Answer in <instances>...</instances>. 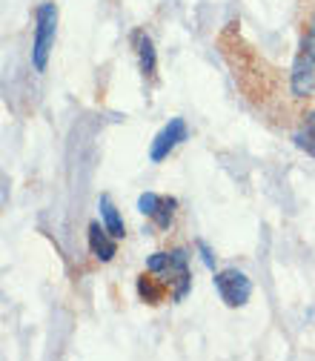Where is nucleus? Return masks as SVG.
<instances>
[{
  "label": "nucleus",
  "mask_w": 315,
  "mask_h": 361,
  "mask_svg": "<svg viewBox=\"0 0 315 361\" xmlns=\"http://www.w3.org/2000/svg\"><path fill=\"white\" fill-rule=\"evenodd\" d=\"M55 32H58V6L40 4L35 12V40H32V63L37 72H47L49 52L55 47Z\"/></svg>",
  "instance_id": "1"
},
{
  "label": "nucleus",
  "mask_w": 315,
  "mask_h": 361,
  "mask_svg": "<svg viewBox=\"0 0 315 361\" xmlns=\"http://www.w3.org/2000/svg\"><path fill=\"white\" fill-rule=\"evenodd\" d=\"M292 95L295 98H304L315 89V32H309L304 40H301V49L295 55V63H292Z\"/></svg>",
  "instance_id": "2"
},
{
  "label": "nucleus",
  "mask_w": 315,
  "mask_h": 361,
  "mask_svg": "<svg viewBox=\"0 0 315 361\" xmlns=\"http://www.w3.org/2000/svg\"><path fill=\"white\" fill-rule=\"evenodd\" d=\"M215 290L221 295V301L227 307H244L252 295V281L241 273V269L230 267V269H221L215 273Z\"/></svg>",
  "instance_id": "3"
},
{
  "label": "nucleus",
  "mask_w": 315,
  "mask_h": 361,
  "mask_svg": "<svg viewBox=\"0 0 315 361\" xmlns=\"http://www.w3.org/2000/svg\"><path fill=\"white\" fill-rule=\"evenodd\" d=\"M190 138V129L184 123V118H172L158 135H155V141H152V149H149V158L155 164H161L163 158H169V152L178 147V144H184Z\"/></svg>",
  "instance_id": "4"
},
{
  "label": "nucleus",
  "mask_w": 315,
  "mask_h": 361,
  "mask_svg": "<svg viewBox=\"0 0 315 361\" xmlns=\"http://www.w3.org/2000/svg\"><path fill=\"white\" fill-rule=\"evenodd\" d=\"M166 276H175V293L172 298L175 301H184L190 287H192V276H190V269H187V252L184 250H172L169 252V269H166Z\"/></svg>",
  "instance_id": "5"
},
{
  "label": "nucleus",
  "mask_w": 315,
  "mask_h": 361,
  "mask_svg": "<svg viewBox=\"0 0 315 361\" xmlns=\"http://www.w3.org/2000/svg\"><path fill=\"white\" fill-rule=\"evenodd\" d=\"M89 250H92V255L98 258V261H112L115 255H118V247H115V235L104 227V224H98V221H92L89 224Z\"/></svg>",
  "instance_id": "6"
},
{
  "label": "nucleus",
  "mask_w": 315,
  "mask_h": 361,
  "mask_svg": "<svg viewBox=\"0 0 315 361\" xmlns=\"http://www.w3.org/2000/svg\"><path fill=\"white\" fill-rule=\"evenodd\" d=\"M98 209H101V218H104V227H106L115 238H123V235H126L123 218H121V212H118V207L112 204L109 195H101V198H98Z\"/></svg>",
  "instance_id": "7"
},
{
  "label": "nucleus",
  "mask_w": 315,
  "mask_h": 361,
  "mask_svg": "<svg viewBox=\"0 0 315 361\" xmlns=\"http://www.w3.org/2000/svg\"><path fill=\"white\" fill-rule=\"evenodd\" d=\"M135 40H138V58H141V72L147 78L155 75V66H158V58H155V43L147 37V35H135Z\"/></svg>",
  "instance_id": "8"
},
{
  "label": "nucleus",
  "mask_w": 315,
  "mask_h": 361,
  "mask_svg": "<svg viewBox=\"0 0 315 361\" xmlns=\"http://www.w3.org/2000/svg\"><path fill=\"white\" fill-rule=\"evenodd\" d=\"M295 147L298 149H304L307 155H312L315 158V112H309L307 115V121H304V126L295 132Z\"/></svg>",
  "instance_id": "9"
},
{
  "label": "nucleus",
  "mask_w": 315,
  "mask_h": 361,
  "mask_svg": "<svg viewBox=\"0 0 315 361\" xmlns=\"http://www.w3.org/2000/svg\"><path fill=\"white\" fill-rule=\"evenodd\" d=\"M175 207H178V201H175V198H161V207H158V209H155V215H152L161 230H166L169 224H172V212H175Z\"/></svg>",
  "instance_id": "10"
},
{
  "label": "nucleus",
  "mask_w": 315,
  "mask_h": 361,
  "mask_svg": "<svg viewBox=\"0 0 315 361\" xmlns=\"http://www.w3.org/2000/svg\"><path fill=\"white\" fill-rule=\"evenodd\" d=\"M161 207V195H155V192H144L141 198H138V209L144 212V215H155V209Z\"/></svg>",
  "instance_id": "11"
},
{
  "label": "nucleus",
  "mask_w": 315,
  "mask_h": 361,
  "mask_svg": "<svg viewBox=\"0 0 315 361\" xmlns=\"http://www.w3.org/2000/svg\"><path fill=\"white\" fill-rule=\"evenodd\" d=\"M147 269L149 273H166L169 269V252H152L149 261H147Z\"/></svg>",
  "instance_id": "12"
},
{
  "label": "nucleus",
  "mask_w": 315,
  "mask_h": 361,
  "mask_svg": "<svg viewBox=\"0 0 315 361\" xmlns=\"http://www.w3.org/2000/svg\"><path fill=\"white\" fill-rule=\"evenodd\" d=\"M138 293H141V298H147L149 304H158L161 301V293L152 287V281L144 276V279H138Z\"/></svg>",
  "instance_id": "13"
},
{
  "label": "nucleus",
  "mask_w": 315,
  "mask_h": 361,
  "mask_svg": "<svg viewBox=\"0 0 315 361\" xmlns=\"http://www.w3.org/2000/svg\"><path fill=\"white\" fill-rule=\"evenodd\" d=\"M198 252H201L204 267H206V269H215V255H212V250H209V244H206V241H198Z\"/></svg>",
  "instance_id": "14"
},
{
  "label": "nucleus",
  "mask_w": 315,
  "mask_h": 361,
  "mask_svg": "<svg viewBox=\"0 0 315 361\" xmlns=\"http://www.w3.org/2000/svg\"><path fill=\"white\" fill-rule=\"evenodd\" d=\"M309 32H315V20H312V29H309Z\"/></svg>",
  "instance_id": "15"
}]
</instances>
